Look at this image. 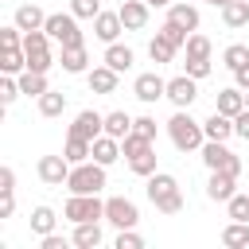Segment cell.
Listing matches in <instances>:
<instances>
[{"label": "cell", "mask_w": 249, "mask_h": 249, "mask_svg": "<svg viewBox=\"0 0 249 249\" xmlns=\"http://www.w3.org/2000/svg\"><path fill=\"white\" fill-rule=\"evenodd\" d=\"M148 202H152L160 214H179V210H183L179 179L167 175V171H152V175H148Z\"/></svg>", "instance_id": "1"}, {"label": "cell", "mask_w": 249, "mask_h": 249, "mask_svg": "<svg viewBox=\"0 0 249 249\" xmlns=\"http://www.w3.org/2000/svg\"><path fill=\"white\" fill-rule=\"evenodd\" d=\"M167 136L179 152H198L206 144V132H202V121H195L187 109H179L171 121H167Z\"/></svg>", "instance_id": "2"}, {"label": "cell", "mask_w": 249, "mask_h": 249, "mask_svg": "<svg viewBox=\"0 0 249 249\" xmlns=\"http://www.w3.org/2000/svg\"><path fill=\"white\" fill-rule=\"evenodd\" d=\"M101 187H105V163L82 160V163L70 167V179H66L70 195H101Z\"/></svg>", "instance_id": "3"}, {"label": "cell", "mask_w": 249, "mask_h": 249, "mask_svg": "<svg viewBox=\"0 0 249 249\" xmlns=\"http://www.w3.org/2000/svg\"><path fill=\"white\" fill-rule=\"evenodd\" d=\"M47 35L58 43V47H86V39H82V31H78V16L74 12H54V16H47Z\"/></svg>", "instance_id": "4"}, {"label": "cell", "mask_w": 249, "mask_h": 249, "mask_svg": "<svg viewBox=\"0 0 249 249\" xmlns=\"http://www.w3.org/2000/svg\"><path fill=\"white\" fill-rule=\"evenodd\" d=\"M62 218H70L74 226L78 222H101L105 218V202L97 195H70L66 206H62Z\"/></svg>", "instance_id": "5"}, {"label": "cell", "mask_w": 249, "mask_h": 249, "mask_svg": "<svg viewBox=\"0 0 249 249\" xmlns=\"http://www.w3.org/2000/svg\"><path fill=\"white\" fill-rule=\"evenodd\" d=\"M105 222H109V226H117V230H132V226L140 222V210H136V202H132V198L113 195V198H105Z\"/></svg>", "instance_id": "6"}, {"label": "cell", "mask_w": 249, "mask_h": 249, "mask_svg": "<svg viewBox=\"0 0 249 249\" xmlns=\"http://www.w3.org/2000/svg\"><path fill=\"white\" fill-rule=\"evenodd\" d=\"M70 160L66 156H43L39 163H35V171H39V179L47 183V187H66V179H70Z\"/></svg>", "instance_id": "7"}, {"label": "cell", "mask_w": 249, "mask_h": 249, "mask_svg": "<svg viewBox=\"0 0 249 249\" xmlns=\"http://www.w3.org/2000/svg\"><path fill=\"white\" fill-rule=\"evenodd\" d=\"M195 97H198V78L179 74V78H171V82H167V101H171L175 109H191V105H195Z\"/></svg>", "instance_id": "8"}, {"label": "cell", "mask_w": 249, "mask_h": 249, "mask_svg": "<svg viewBox=\"0 0 249 249\" xmlns=\"http://www.w3.org/2000/svg\"><path fill=\"white\" fill-rule=\"evenodd\" d=\"M132 93H136L144 105H152V101L167 97V82H163L156 70H148V74H136V82H132Z\"/></svg>", "instance_id": "9"}, {"label": "cell", "mask_w": 249, "mask_h": 249, "mask_svg": "<svg viewBox=\"0 0 249 249\" xmlns=\"http://www.w3.org/2000/svg\"><path fill=\"white\" fill-rule=\"evenodd\" d=\"M101 132H105V117L97 109H82L70 124V136H82V140H97Z\"/></svg>", "instance_id": "10"}, {"label": "cell", "mask_w": 249, "mask_h": 249, "mask_svg": "<svg viewBox=\"0 0 249 249\" xmlns=\"http://www.w3.org/2000/svg\"><path fill=\"white\" fill-rule=\"evenodd\" d=\"M148 0H124L117 12H121V23H124V31H144L148 27Z\"/></svg>", "instance_id": "11"}, {"label": "cell", "mask_w": 249, "mask_h": 249, "mask_svg": "<svg viewBox=\"0 0 249 249\" xmlns=\"http://www.w3.org/2000/svg\"><path fill=\"white\" fill-rule=\"evenodd\" d=\"M121 31H124L121 12H97V16H93V35H97L101 43H117Z\"/></svg>", "instance_id": "12"}, {"label": "cell", "mask_w": 249, "mask_h": 249, "mask_svg": "<svg viewBox=\"0 0 249 249\" xmlns=\"http://www.w3.org/2000/svg\"><path fill=\"white\" fill-rule=\"evenodd\" d=\"M233 195H237V179H233V175H226V171H210L206 198H214V202H230Z\"/></svg>", "instance_id": "13"}, {"label": "cell", "mask_w": 249, "mask_h": 249, "mask_svg": "<svg viewBox=\"0 0 249 249\" xmlns=\"http://www.w3.org/2000/svg\"><path fill=\"white\" fill-rule=\"evenodd\" d=\"M86 82H89V89H93V93H117L121 74H117L113 66H93V70L86 74Z\"/></svg>", "instance_id": "14"}, {"label": "cell", "mask_w": 249, "mask_h": 249, "mask_svg": "<svg viewBox=\"0 0 249 249\" xmlns=\"http://www.w3.org/2000/svg\"><path fill=\"white\" fill-rule=\"evenodd\" d=\"M167 19L179 23L183 31H198V8H195L191 0H175V4L167 8Z\"/></svg>", "instance_id": "15"}, {"label": "cell", "mask_w": 249, "mask_h": 249, "mask_svg": "<svg viewBox=\"0 0 249 249\" xmlns=\"http://www.w3.org/2000/svg\"><path fill=\"white\" fill-rule=\"evenodd\" d=\"M121 156H124V152H121V140H117V136L101 132V136L93 140V156H89V160H97V163H105V167H109V163H117Z\"/></svg>", "instance_id": "16"}, {"label": "cell", "mask_w": 249, "mask_h": 249, "mask_svg": "<svg viewBox=\"0 0 249 249\" xmlns=\"http://www.w3.org/2000/svg\"><path fill=\"white\" fill-rule=\"evenodd\" d=\"M58 66H62L66 74H89V54H86V47H62Z\"/></svg>", "instance_id": "17"}, {"label": "cell", "mask_w": 249, "mask_h": 249, "mask_svg": "<svg viewBox=\"0 0 249 249\" xmlns=\"http://www.w3.org/2000/svg\"><path fill=\"white\" fill-rule=\"evenodd\" d=\"M202 132H206V140H230L233 136V117H226V113H210L206 121H202Z\"/></svg>", "instance_id": "18"}, {"label": "cell", "mask_w": 249, "mask_h": 249, "mask_svg": "<svg viewBox=\"0 0 249 249\" xmlns=\"http://www.w3.org/2000/svg\"><path fill=\"white\" fill-rule=\"evenodd\" d=\"M214 109H218V113H226V117H237V113L245 109V89H241V86H233V89H218Z\"/></svg>", "instance_id": "19"}, {"label": "cell", "mask_w": 249, "mask_h": 249, "mask_svg": "<svg viewBox=\"0 0 249 249\" xmlns=\"http://www.w3.org/2000/svg\"><path fill=\"white\" fill-rule=\"evenodd\" d=\"M12 23H19L23 31H39V27L47 23V12H43L39 4H19V8H16V19H12Z\"/></svg>", "instance_id": "20"}, {"label": "cell", "mask_w": 249, "mask_h": 249, "mask_svg": "<svg viewBox=\"0 0 249 249\" xmlns=\"http://www.w3.org/2000/svg\"><path fill=\"white\" fill-rule=\"evenodd\" d=\"M132 47H121V43H109L105 47V66H113L117 74H124V70H132Z\"/></svg>", "instance_id": "21"}, {"label": "cell", "mask_w": 249, "mask_h": 249, "mask_svg": "<svg viewBox=\"0 0 249 249\" xmlns=\"http://www.w3.org/2000/svg\"><path fill=\"white\" fill-rule=\"evenodd\" d=\"M70 241H74L78 249H97V245H101V226H97V222H78Z\"/></svg>", "instance_id": "22"}, {"label": "cell", "mask_w": 249, "mask_h": 249, "mask_svg": "<svg viewBox=\"0 0 249 249\" xmlns=\"http://www.w3.org/2000/svg\"><path fill=\"white\" fill-rule=\"evenodd\" d=\"M222 23H226L230 31L245 27V23H249V0H230V4L222 8Z\"/></svg>", "instance_id": "23"}, {"label": "cell", "mask_w": 249, "mask_h": 249, "mask_svg": "<svg viewBox=\"0 0 249 249\" xmlns=\"http://www.w3.org/2000/svg\"><path fill=\"white\" fill-rule=\"evenodd\" d=\"M0 70L4 74H23L27 70V51L23 47H4L0 51Z\"/></svg>", "instance_id": "24"}, {"label": "cell", "mask_w": 249, "mask_h": 249, "mask_svg": "<svg viewBox=\"0 0 249 249\" xmlns=\"http://www.w3.org/2000/svg\"><path fill=\"white\" fill-rule=\"evenodd\" d=\"M198 152H202V163H206L210 171H218V167L230 160V148H226V140H206Z\"/></svg>", "instance_id": "25"}, {"label": "cell", "mask_w": 249, "mask_h": 249, "mask_svg": "<svg viewBox=\"0 0 249 249\" xmlns=\"http://www.w3.org/2000/svg\"><path fill=\"white\" fill-rule=\"evenodd\" d=\"M19 89H23L27 97H35V101H39L51 86H47V74H39V70H23V74H19Z\"/></svg>", "instance_id": "26"}, {"label": "cell", "mask_w": 249, "mask_h": 249, "mask_svg": "<svg viewBox=\"0 0 249 249\" xmlns=\"http://www.w3.org/2000/svg\"><path fill=\"white\" fill-rule=\"evenodd\" d=\"M54 226H58V218H54L51 206H35V210H31V233L47 237V233H54Z\"/></svg>", "instance_id": "27"}, {"label": "cell", "mask_w": 249, "mask_h": 249, "mask_svg": "<svg viewBox=\"0 0 249 249\" xmlns=\"http://www.w3.org/2000/svg\"><path fill=\"white\" fill-rule=\"evenodd\" d=\"M62 156H66L70 163H82V160H89V156H93V140H82V136H66V148H62Z\"/></svg>", "instance_id": "28"}, {"label": "cell", "mask_w": 249, "mask_h": 249, "mask_svg": "<svg viewBox=\"0 0 249 249\" xmlns=\"http://www.w3.org/2000/svg\"><path fill=\"white\" fill-rule=\"evenodd\" d=\"M222 245H230V249H241V245H249V222H230L226 230H222Z\"/></svg>", "instance_id": "29"}, {"label": "cell", "mask_w": 249, "mask_h": 249, "mask_svg": "<svg viewBox=\"0 0 249 249\" xmlns=\"http://www.w3.org/2000/svg\"><path fill=\"white\" fill-rule=\"evenodd\" d=\"M175 51H179V47H175L171 39H163L160 31H156V39L148 43V54H152V62H156V66H160V62H171V58H175Z\"/></svg>", "instance_id": "30"}, {"label": "cell", "mask_w": 249, "mask_h": 249, "mask_svg": "<svg viewBox=\"0 0 249 249\" xmlns=\"http://www.w3.org/2000/svg\"><path fill=\"white\" fill-rule=\"evenodd\" d=\"M62 109H66V93L62 89H47L39 97V113L43 117H62Z\"/></svg>", "instance_id": "31"}, {"label": "cell", "mask_w": 249, "mask_h": 249, "mask_svg": "<svg viewBox=\"0 0 249 249\" xmlns=\"http://www.w3.org/2000/svg\"><path fill=\"white\" fill-rule=\"evenodd\" d=\"M105 132H109V136H117V140H124V136L132 132V117H128V113H121V109H117V113H105Z\"/></svg>", "instance_id": "32"}, {"label": "cell", "mask_w": 249, "mask_h": 249, "mask_svg": "<svg viewBox=\"0 0 249 249\" xmlns=\"http://www.w3.org/2000/svg\"><path fill=\"white\" fill-rule=\"evenodd\" d=\"M128 171H132V175H140V179H148V175L156 171V148H148V152L132 156V160H128Z\"/></svg>", "instance_id": "33"}, {"label": "cell", "mask_w": 249, "mask_h": 249, "mask_svg": "<svg viewBox=\"0 0 249 249\" xmlns=\"http://www.w3.org/2000/svg\"><path fill=\"white\" fill-rule=\"evenodd\" d=\"M183 51H187V58H210V51H214V47H210V39H206V35L191 31V35H187V47H183Z\"/></svg>", "instance_id": "34"}, {"label": "cell", "mask_w": 249, "mask_h": 249, "mask_svg": "<svg viewBox=\"0 0 249 249\" xmlns=\"http://www.w3.org/2000/svg\"><path fill=\"white\" fill-rule=\"evenodd\" d=\"M148 148H152V140H148V136H140L136 128H132V132L121 140V152H124V160H132V156H140V152H148Z\"/></svg>", "instance_id": "35"}, {"label": "cell", "mask_w": 249, "mask_h": 249, "mask_svg": "<svg viewBox=\"0 0 249 249\" xmlns=\"http://www.w3.org/2000/svg\"><path fill=\"white\" fill-rule=\"evenodd\" d=\"M245 62H249V47H245V43H230V47L222 51V66L237 70V66H245Z\"/></svg>", "instance_id": "36"}, {"label": "cell", "mask_w": 249, "mask_h": 249, "mask_svg": "<svg viewBox=\"0 0 249 249\" xmlns=\"http://www.w3.org/2000/svg\"><path fill=\"white\" fill-rule=\"evenodd\" d=\"M54 66V54H51V47H39V51H27V70H39V74H47Z\"/></svg>", "instance_id": "37"}, {"label": "cell", "mask_w": 249, "mask_h": 249, "mask_svg": "<svg viewBox=\"0 0 249 249\" xmlns=\"http://www.w3.org/2000/svg\"><path fill=\"white\" fill-rule=\"evenodd\" d=\"M19 93H23V89H19V78H16V74H4V78H0V105H12Z\"/></svg>", "instance_id": "38"}, {"label": "cell", "mask_w": 249, "mask_h": 249, "mask_svg": "<svg viewBox=\"0 0 249 249\" xmlns=\"http://www.w3.org/2000/svg\"><path fill=\"white\" fill-rule=\"evenodd\" d=\"M160 35H163V39H171V43H175V47L183 51V47H187V35H191V31H183L179 23H171V19H163V27H160Z\"/></svg>", "instance_id": "39"}, {"label": "cell", "mask_w": 249, "mask_h": 249, "mask_svg": "<svg viewBox=\"0 0 249 249\" xmlns=\"http://www.w3.org/2000/svg\"><path fill=\"white\" fill-rule=\"evenodd\" d=\"M226 206H230V218H237V222H249V195H241V191H237V195H233Z\"/></svg>", "instance_id": "40"}, {"label": "cell", "mask_w": 249, "mask_h": 249, "mask_svg": "<svg viewBox=\"0 0 249 249\" xmlns=\"http://www.w3.org/2000/svg\"><path fill=\"white\" fill-rule=\"evenodd\" d=\"M70 12H74L78 19H93V16L101 12V0H70Z\"/></svg>", "instance_id": "41"}, {"label": "cell", "mask_w": 249, "mask_h": 249, "mask_svg": "<svg viewBox=\"0 0 249 249\" xmlns=\"http://www.w3.org/2000/svg\"><path fill=\"white\" fill-rule=\"evenodd\" d=\"M214 66H210V58H187L183 62V74H191V78H206Z\"/></svg>", "instance_id": "42"}, {"label": "cell", "mask_w": 249, "mask_h": 249, "mask_svg": "<svg viewBox=\"0 0 249 249\" xmlns=\"http://www.w3.org/2000/svg\"><path fill=\"white\" fill-rule=\"evenodd\" d=\"M140 245H144V237L136 233V226H132V230H121V233H117V249H140Z\"/></svg>", "instance_id": "43"}, {"label": "cell", "mask_w": 249, "mask_h": 249, "mask_svg": "<svg viewBox=\"0 0 249 249\" xmlns=\"http://www.w3.org/2000/svg\"><path fill=\"white\" fill-rule=\"evenodd\" d=\"M132 128H136L140 136H148V140L156 144V117H136V121H132Z\"/></svg>", "instance_id": "44"}, {"label": "cell", "mask_w": 249, "mask_h": 249, "mask_svg": "<svg viewBox=\"0 0 249 249\" xmlns=\"http://www.w3.org/2000/svg\"><path fill=\"white\" fill-rule=\"evenodd\" d=\"M233 136H241V140H249V109H241V113L233 117Z\"/></svg>", "instance_id": "45"}, {"label": "cell", "mask_w": 249, "mask_h": 249, "mask_svg": "<svg viewBox=\"0 0 249 249\" xmlns=\"http://www.w3.org/2000/svg\"><path fill=\"white\" fill-rule=\"evenodd\" d=\"M16 210V191H0V218H12Z\"/></svg>", "instance_id": "46"}, {"label": "cell", "mask_w": 249, "mask_h": 249, "mask_svg": "<svg viewBox=\"0 0 249 249\" xmlns=\"http://www.w3.org/2000/svg\"><path fill=\"white\" fill-rule=\"evenodd\" d=\"M218 171H226V175H233V179H237V175H241V156H233V152H230V160H226Z\"/></svg>", "instance_id": "47"}, {"label": "cell", "mask_w": 249, "mask_h": 249, "mask_svg": "<svg viewBox=\"0 0 249 249\" xmlns=\"http://www.w3.org/2000/svg\"><path fill=\"white\" fill-rule=\"evenodd\" d=\"M0 191H16V171L12 167H0Z\"/></svg>", "instance_id": "48"}, {"label": "cell", "mask_w": 249, "mask_h": 249, "mask_svg": "<svg viewBox=\"0 0 249 249\" xmlns=\"http://www.w3.org/2000/svg\"><path fill=\"white\" fill-rule=\"evenodd\" d=\"M43 249H66V237L62 233H47L43 237Z\"/></svg>", "instance_id": "49"}, {"label": "cell", "mask_w": 249, "mask_h": 249, "mask_svg": "<svg viewBox=\"0 0 249 249\" xmlns=\"http://www.w3.org/2000/svg\"><path fill=\"white\" fill-rule=\"evenodd\" d=\"M233 82H237V86H241V89H249V62H245V66H237V70H233Z\"/></svg>", "instance_id": "50"}, {"label": "cell", "mask_w": 249, "mask_h": 249, "mask_svg": "<svg viewBox=\"0 0 249 249\" xmlns=\"http://www.w3.org/2000/svg\"><path fill=\"white\" fill-rule=\"evenodd\" d=\"M148 4H152V8H171L175 0H148Z\"/></svg>", "instance_id": "51"}, {"label": "cell", "mask_w": 249, "mask_h": 249, "mask_svg": "<svg viewBox=\"0 0 249 249\" xmlns=\"http://www.w3.org/2000/svg\"><path fill=\"white\" fill-rule=\"evenodd\" d=\"M206 4H214V8H226V4H230V0H206Z\"/></svg>", "instance_id": "52"}, {"label": "cell", "mask_w": 249, "mask_h": 249, "mask_svg": "<svg viewBox=\"0 0 249 249\" xmlns=\"http://www.w3.org/2000/svg\"><path fill=\"white\" fill-rule=\"evenodd\" d=\"M245 109H249V89H245Z\"/></svg>", "instance_id": "53"}]
</instances>
